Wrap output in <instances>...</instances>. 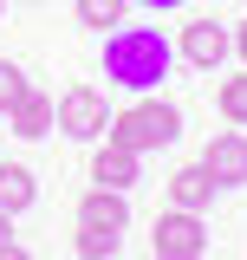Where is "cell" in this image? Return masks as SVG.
Listing matches in <instances>:
<instances>
[{"label":"cell","instance_id":"cell-14","mask_svg":"<svg viewBox=\"0 0 247 260\" xmlns=\"http://www.w3.org/2000/svg\"><path fill=\"white\" fill-rule=\"evenodd\" d=\"M33 91V78H26V65H13V59H0V111H13L20 98Z\"/></svg>","mask_w":247,"mask_h":260},{"label":"cell","instance_id":"cell-8","mask_svg":"<svg viewBox=\"0 0 247 260\" xmlns=\"http://www.w3.org/2000/svg\"><path fill=\"white\" fill-rule=\"evenodd\" d=\"M78 228H104V234H123L130 228V202L117 189H91L78 202Z\"/></svg>","mask_w":247,"mask_h":260},{"label":"cell","instance_id":"cell-18","mask_svg":"<svg viewBox=\"0 0 247 260\" xmlns=\"http://www.w3.org/2000/svg\"><path fill=\"white\" fill-rule=\"evenodd\" d=\"M234 52H241V59H247V20H241V26H234Z\"/></svg>","mask_w":247,"mask_h":260},{"label":"cell","instance_id":"cell-9","mask_svg":"<svg viewBox=\"0 0 247 260\" xmlns=\"http://www.w3.org/2000/svg\"><path fill=\"white\" fill-rule=\"evenodd\" d=\"M215 202V176L202 169V162H189V169H176L169 176V208H189V215H202Z\"/></svg>","mask_w":247,"mask_h":260},{"label":"cell","instance_id":"cell-4","mask_svg":"<svg viewBox=\"0 0 247 260\" xmlns=\"http://www.w3.org/2000/svg\"><path fill=\"white\" fill-rule=\"evenodd\" d=\"M202 169L215 176V189H241L247 182V137L241 130H215L208 150H202Z\"/></svg>","mask_w":247,"mask_h":260},{"label":"cell","instance_id":"cell-1","mask_svg":"<svg viewBox=\"0 0 247 260\" xmlns=\"http://www.w3.org/2000/svg\"><path fill=\"white\" fill-rule=\"evenodd\" d=\"M176 65V46L163 39L156 26H111L104 32V78L123 85V91H156Z\"/></svg>","mask_w":247,"mask_h":260},{"label":"cell","instance_id":"cell-11","mask_svg":"<svg viewBox=\"0 0 247 260\" xmlns=\"http://www.w3.org/2000/svg\"><path fill=\"white\" fill-rule=\"evenodd\" d=\"M7 124H13V137H52L59 111H52V98H46V91H26L13 111H7Z\"/></svg>","mask_w":247,"mask_h":260},{"label":"cell","instance_id":"cell-17","mask_svg":"<svg viewBox=\"0 0 247 260\" xmlns=\"http://www.w3.org/2000/svg\"><path fill=\"white\" fill-rule=\"evenodd\" d=\"M150 13H176V7H189V0H143Z\"/></svg>","mask_w":247,"mask_h":260},{"label":"cell","instance_id":"cell-15","mask_svg":"<svg viewBox=\"0 0 247 260\" xmlns=\"http://www.w3.org/2000/svg\"><path fill=\"white\" fill-rule=\"evenodd\" d=\"M221 117H228L234 130L247 124V72H241V78H228V85H221Z\"/></svg>","mask_w":247,"mask_h":260},{"label":"cell","instance_id":"cell-3","mask_svg":"<svg viewBox=\"0 0 247 260\" xmlns=\"http://www.w3.org/2000/svg\"><path fill=\"white\" fill-rule=\"evenodd\" d=\"M52 111H59V137H72V143H98V137H111V98L91 91V85H72V91L52 98Z\"/></svg>","mask_w":247,"mask_h":260},{"label":"cell","instance_id":"cell-7","mask_svg":"<svg viewBox=\"0 0 247 260\" xmlns=\"http://www.w3.org/2000/svg\"><path fill=\"white\" fill-rule=\"evenodd\" d=\"M137 169H143V156H137V150H123V143H104V150H98L91 156V182L98 189H130V182H137Z\"/></svg>","mask_w":247,"mask_h":260},{"label":"cell","instance_id":"cell-16","mask_svg":"<svg viewBox=\"0 0 247 260\" xmlns=\"http://www.w3.org/2000/svg\"><path fill=\"white\" fill-rule=\"evenodd\" d=\"M0 260H33V254L20 247V241H0Z\"/></svg>","mask_w":247,"mask_h":260},{"label":"cell","instance_id":"cell-5","mask_svg":"<svg viewBox=\"0 0 247 260\" xmlns=\"http://www.w3.org/2000/svg\"><path fill=\"white\" fill-rule=\"evenodd\" d=\"M176 52H182L189 65H202V72H215V65L234 52V32L221 26V20H189L182 39H176Z\"/></svg>","mask_w":247,"mask_h":260},{"label":"cell","instance_id":"cell-13","mask_svg":"<svg viewBox=\"0 0 247 260\" xmlns=\"http://www.w3.org/2000/svg\"><path fill=\"white\" fill-rule=\"evenodd\" d=\"M72 241H78L85 260H117V247H123V234H104V228H78Z\"/></svg>","mask_w":247,"mask_h":260},{"label":"cell","instance_id":"cell-19","mask_svg":"<svg viewBox=\"0 0 247 260\" xmlns=\"http://www.w3.org/2000/svg\"><path fill=\"white\" fill-rule=\"evenodd\" d=\"M156 260H202V254H156Z\"/></svg>","mask_w":247,"mask_h":260},{"label":"cell","instance_id":"cell-20","mask_svg":"<svg viewBox=\"0 0 247 260\" xmlns=\"http://www.w3.org/2000/svg\"><path fill=\"white\" fill-rule=\"evenodd\" d=\"M0 7H7V0H0Z\"/></svg>","mask_w":247,"mask_h":260},{"label":"cell","instance_id":"cell-6","mask_svg":"<svg viewBox=\"0 0 247 260\" xmlns=\"http://www.w3.org/2000/svg\"><path fill=\"white\" fill-rule=\"evenodd\" d=\"M156 254H208V228L189 208H169L156 215Z\"/></svg>","mask_w":247,"mask_h":260},{"label":"cell","instance_id":"cell-10","mask_svg":"<svg viewBox=\"0 0 247 260\" xmlns=\"http://www.w3.org/2000/svg\"><path fill=\"white\" fill-rule=\"evenodd\" d=\"M33 202H39V182H33L26 162H0V215L13 221V215H26Z\"/></svg>","mask_w":247,"mask_h":260},{"label":"cell","instance_id":"cell-12","mask_svg":"<svg viewBox=\"0 0 247 260\" xmlns=\"http://www.w3.org/2000/svg\"><path fill=\"white\" fill-rule=\"evenodd\" d=\"M123 13H130V0H78V26H98V32L123 26Z\"/></svg>","mask_w":247,"mask_h":260},{"label":"cell","instance_id":"cell-2","mask_svg":"<svg viewBox=\"0 0 247 260\" xmlns=\"http://www.w3.org/2000/svg\"><path fill=\"white\" fill-rule=\"evenodd\" d=\"M182 137V111L169 104V98H137V104H123V111H111V143H123V150H169Z\"/></svg>","mask_w":247,"mask_h":260}]
</instances>
